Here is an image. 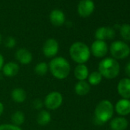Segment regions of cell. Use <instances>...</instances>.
Instances as JSON below:
<instances>
[{
  "mask_svg": "<svg viewBox=\"0 0 130 130\" xmlns=\"http://www.w3.org/2000/svg\"><path fill=\"white\" fill-rule=\"evenodd\" d=\"M51 74L57 80H62L66 79L71 72V64L63 57L56 56L52 58L48 63Z\"/></svg>",
  "mask_w": 130,
  "mask_h": 130,
  "instance_id": "obj_1",
  "label": "cell"
},
{
  "mask_svg": "<svg viewBox=\"0 0 130 130\" xmlns=\"http://www.w3.org/2000/svg\"><path fill=\"white\" fill-rule=\"evenodd\" d=\"M114 113V106L108 100H101L96 106L94 111V122L101 125L110 120Z\"/></svg>",
  "mask_w": 130,
  "mask_h": 130,
  "instance_id": "obj_2",
  "label": "cell"
},
{
  "mask_svg": "<svg viewBox=\"0 0 130 130\" xmlns=\"http://www.w3.org/2000/svg\"><path fill=\"white\" fill-rule=\"evenodd\" d=\"M69 54L72 60L77 64H85L91 55L90 47L81 41L73 43L69 48Z\"/></svg>",
  "mask_w": 130,
  "mask_h": 130,
  "instance_id": "obj_3",
  "label": "cell"
},
{
  "mask_svg": "<svg viewBox=\"0 0 130 130\" xmlns=\"http://www.w3.org/2000/svg\"><path fill=\"white\" fill-rule=\"evenodd\" d=\"M98 71L100 73L102 77L106 79H114L119 74V63L112 57L103 58L98 64Z\"/></svg>",
  "mask_w": 130,
  "mask_h": 130,
  "instance_id": "obj_4",
  "label": "cell"
},
{
  "mask_svg": "<svg viewBox=\"0 0 130 130\" xmlns=\"http://www.w3.org/2000/svg\"><path fill=\"white\" fill-rule=\"evenodd\" d=\"M109 51L112 58L116 60L125 59L130 54V47L122 41H113L110 45Z\"/></svg>",
  "mask_w": 130,
  "mask_h": 130,
  "instance_id": "obj_5",
  "label": "cell"
},
{
  "mask_svg": "<svg viewBox=\"0 0 130 130\" xmlns=\"http://www.w3.org/2000/svg\"><path fill=\"white\" fill-rule=\"evenodd\" d=\"M63 95L58 91H51L47 93L44 100V106L48 110H56L63 103Z\"/></svg>",
  "mask_w": 130,
  "mask_h": 130,
  "instance_id": "obj_6",
  "label": "cell"
},
{
  "mask_svg": "<svg viewBox=\"0 0 130 130\" xmlns=\"http://www.w3.org/2000/svg\"><path fill=\"white\" fill-rule=\"evenodd\" d=\"M59 43L58 41L52 38L47 39L42 46L43 54L47 58H54L57 56L59 51Z\"/></svg>",
  "mask_w": 130,
  "mask_h": 130,
  "instance_id": "obj_7",
  "label": "cell"
},
{
  "mask_svg": "<svg viewBox=\"0 0 130 130\" xmlns=\"http://www.w3.org/2000/svg\"><path fill=\"white\" fill-rule=\"evenodd\" d=\"M95 10V3L93 0H80L77 6L78 15L82 18L90 17Z\"/></svg>",
  "mask_w": 130,
  "mask_h": 130,
  "instance_id": "obj_8",
  "label": "cell"
},
{
  "mask_svg": "<svg viewBox=\"0 0 130 130\" xmlns=\"http://www.w3.org/2000/svg\"><path fill=\"white\" fill-rule=\"evenodd\" d=\"M90 49L91 54L97 58H103L108 53V45L105 41H94Z\"/></svg>",
  "mask_w": 130,
  "mask_h": 130,
  "instance_id": "obj_9",
  "label": "cell"
},
{
  "mask_svg": "<svg viewBox=\"0 0 130 130\" xmlns=\"http://www.w3.org/2000/svg\"><path fill=\"white\" fill-rule=\"evenodd\" d=\"M115 35H116V31L112 27L102 26L98 28L95 31L96 40H100V41L113 39Z\"/></svg>",
  "mask_w": 130,
  "mask_h": 130,
  "instance_id": "obj_10",
  "label": "cell"
},
{
  "mask_svg": "<svg viewBox=\"0 0 130 130\" xmlns=\"http://www.w3.org/2000/svg\"><path fill=\"white\" fill-rule=\"evenodd\" d=\"M16 60L22 65H28L31 63L33 60V55L31 52L25 47H21L18 49L15 52Z\"/></svg>",
  "mask_w": 130,
  "mask_h": 130,
  "instance_id": "obj_11",
  "label": "cell"
},
{
  "mask_svg": "<svg viewBox=\"0 0 130 130\" xmlns=\"http://www.w3.org/2000/svg\"><path fill=\"white\" fill-rule=\"evenodd\" d=\"M49 20L54 26L60 27L66 22V17H65V14L63 11L56 9L51 12L49 15Z\"/></svg>",
  "mask_w": 130,
  "mask_h": 130,
  "instance_id": "obj_12",
  "label": "cell"
},
{
  "mask_svg": "<svg viewBox=\"0 0 130 130\" xmlns=\"http://www.w3.org/2000/svg\"><path fill=\"white\" fill-rule=\"evenodd\" d=\"M117 92L122 99H130V78H122L119 81Z\"/></svg>",
  "mask_w": 130,
  "mask_h": 130,
  "instance_id": "obj_13",
  "label": "cell"
},
{
  "mask_svg": "<svg viewBox=\"0 0 130 130\" xmlns=\"http://www.w3.org/2000/svg\"><path fill=\"white\" fill-rule=\"evenodd\" d=\"M19 70H20L19 65L17 63L9 61L3 65L1 72L3 73V76H5V77H14L19 74Z\"/></svg>",
  "mask_w": 130,
  "mask_h": 130,
  "instance_id": "obj_14",
  "label": "cell"
},
{
  "mask_svg": "<svg viewBox=\"0 0 130 130\" xmlns=\"http://www.w3.org/2000/svg\"><path fill=\"white\" fill-rule=\"evenodd\" d=\"M115 111L120 116H125L130 113V100L121 99L115 105Z\"/></svg>",
  "mask_w": 130,
  "mask_h": 130,
  "instance_id": "obj_15",
  "label": "cell"
},
{
  "mask_svg": "<svg viewBox=\"0 0 130 130\" xmlns=\"http://www.w3.org/2000/svg\"><path fill=\"white\" fill-rule=\"evenodd\" d=\"M109 125L112 130H125L128 128V121L123 116H118L111 120Z\"/></svg>",
  "mask_w": 130,
  "mask_h": 130,
  "instance_id": "obj_16",
  "label": "cell"
},
{
  "mask_svg": "<svg viewBox=\"0 0 130 130\" xmlns=\"http://www.w3.org/2000/svg\"><path fill=\"white\" fill-rule=\"evenodd\" d=\"M89 70L86 64H77L74 68V74L78 81L86 80L89 76Z\"/></svg>",
  "mask_w": 130,
  "mask_h": 130,
  "instance_id": "obj_17",
  "label": "cell"
},
{
  "mask_svg": "<svg viewBox=\"0 0 130 130\" xmlns=\"http://www.w3.org/2000/svg\"><path fill=\"white\" fill-rule=\"evenodd\" d=\"M90 91V85L86 80L77 81L74 86V92L77 95L83 96L87 95Z\"/></svg>",
  "mask_w": 130,
  "mask_h": 130,
  "instance_id": "obj_18",
  "label": "cell"
},
{
  "mask_svg": "<svg viewBox=\"0 0 130 130\" xmlns=\"http://www.w3.org/2000/svg\"><path fill=\"white\" fill-rule=\"evenodd\" d=\"M11 98L14 102L17 103H22L27 98L26 91L21 87H16L12 90Z\"/></svg>",
  "mask_w": 130,
  "mask_h": 130,
  "instance_id": "obj_19",
  "label": "cell"
},
{
  "mask_svg": "<svg viewBox=\"0 0 130 130\" xmlns=\"http://www.w3.org/2000/svg\"><path fill=\"white\" fill-rule=\"evenodd\" d=\"M37 123L41 126H45L48 125L51 121V115L47 110L41 109L37 115Z\"/></svg>",
  "mask_w": 130,
  "mask_h": 130,
  "instance_id": "obj_20",
  "label": "cell"
},
{
  "mask_svg": "<svg viewBox=\"0 0 130 130\" xmlns=\"http://www.w3.org/2000/svg\"><path fill=\"white\" fill-rule=\"evenodd\" d=\"M25 116L22 111L17 110L15 112H13L11 116L12 124L15 125L21 126L25 122Z\"/></svg>",
  "mask_w": 130,
  "mask_h": 130,
  "instance_id": "obj_21",
  "label": "cell"
},
{
  "mask_svg": "<svg viewBox=\"0 0 130 130\" xmlns=\"http://www.w3.org/2000/svg\"><path fill=\"white\" fill-rule=\"evenodd\" d=\"M34 71L38 76H45L49 71L48 63L45 62H40L37 63L34 68Z\"/></svg>",
  "mask_w": 130,
  "mask_h": 130,
  "instance_id": "obj_22",
  "label": "cell"
},
{
  "mask_svg": "<svg viewBox=\"0 0 130 130\" xmlns=\"http://www.w3.org/2000/svg\"><path fill=\"white\" fill-rule=\"evenodd\" d=\"M103 77L99 71H93L89 74L87 77L88 83L90 86H96L100 84L102 81Z\"/></svg>",
  "mask_w": 130,
  "mask_h": 130,
  "instance_id": "obj_23",
  "label": "cell"
},
{
  "mask_svg": "<svg viewBox=\"0 0 130 130\" xmlns=\"http://www.w3.org/2000/svg\"><path fill=\"white\" fill-rule=\"evenodd\" d=\"M119 30V34L122 38L124 41H130V25L123 24L120 25V28Z\"/></svg>",
  "mask_w": 130,
  "mask_h": 130,
  "instance_id": "obj_24",
  "label": "cell"
},
{
  "mask_svg": "<svg viewBox=\"0 0 130 130\" xmlns=\"http://www.w3.org/2000/svg\"><path fill=\"white\" fill-rule=\"evenodd\" d=\"M17 44V41L16 39L14 37L12 36H9L6 38L5 41H4V45L6 48L9 49H12L14 48Z\"/></svg>",
  "mask_w": 130,
  "mask_h": 130,
  "instance_id": "obj_25",
  "label": "cell"
},
{
  "mask_svg": "<svg viewBox=\"0 0 130 130\" xmlns=\"http://www.w3.org/2000/svg\"><path fill=\"white\" fill-rule=\"evenodd\" d=\"M31 106H32V107H33L35 109L39 110V111H40V110L42 109V108H43V106H44V102H43L41 99L36 98V99H35V100L32 101Z\"/></svg>",
  "mask_w": 130,
  "mask_h": 130,
  "instance_id": "obj_26",
  "label": "cell"
},
{
  "mask_svg": "<svg viewBox=\"0 0 130 130\" xmlns=\"http://www.w3.org/2000/svg\"><path fill=\"white\" fill-rule=\"evenodd\" d=\"M0 130H22L20 126L13 124H2L0 125Z\"/></svg>",
  "mask_w": 130,
  "mask_h": 130,
  "instance_id": "obj_27",
  "label": "cell"
},
{
  "mask_svg": "<svg viewBox=\"0 0 130 130\" xmlns=\"http://www.w3.org/2000/svg\"><path fill=\"white\" fill-rule=\"evenodd\" d=\"M125 74H127V76L130 78V60L126 64L125 68Z\"/></svg>",
  "mask_w": 130,
  "mask_h": 130,
  "instance_id": "obj_28",
  "label": "cell"
},
{
  "mask_svg": "<svg viewBox=\"0 0 130 130\" xmlns=\"http://www.w3.org/2000/svg\"><path fill=\"white\" fill-rule=\"evenodd\" d=\"M5 64V59H4V57L3 55L0 53V71H2L3 69V65Z\"/></svg>",
  "mask_w": 130,
  "mask_h": 130,
  "instance_id": "obj_29",
  "label": "cell"
},
{
  "mask_svg": "<svg viewBox=\"0 0 130 130\" xmlns=\"http://www.w3.org/2000/svg\"><path fill=\"white\" fill-rule=\"evenodd\" d=\"M4 109H5L4 105L1 101H0V116H1L3 115V113L4 112Z\"/></svg>",
  "mask_w": 130,
  "mask_h": 130,
  "instance_id": "obj_30",
  "label": "cell"
},
{
  "mask_svg": "<svg viewBox=\"0 0 130 130\" xmlns=\"http://www.w3.org/2000/svg\"><path fill=\"white\" fill-rule=\"evenodd\" d=\"M3 73L1 71H0V80L3 79Z\"/></svg>",
  "mask_w": 130,
  "mask_h": 130,
  "instance_id": "obj_31",
  "label": "cell"
},
{
  "mask_svg": "<svg viewBox=\"0 0 130 130\" xmlns=\"http://www.w3.org/2000/svg\"><path fill=\"white\" fill-rule=\"evenodd\" d=\"M1 42H2V35L0 34V44H1Z\"/></svg>",
  "mask_w": 130,
  "mask_h": 130,
  "instance_id": "obj_32",
  "label": "cell"
}]
</instances>
